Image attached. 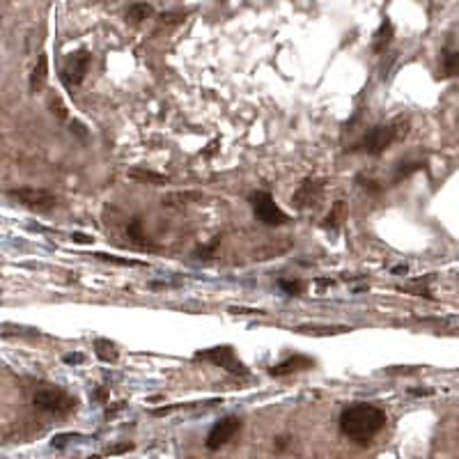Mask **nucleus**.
<instances>
[{"label": "nucleus", "instance_id": "nucleus-20", "mask_svg": "<svg viewBox=\"0 0 459 459\" xmlns=\"http://www.w3.org/2000/svg\"><path fill=\"white\" fill-rule=\"evenodd\" d=\"M278 287L285 294H290V297H297V294L303 292V285L299 280H278Z\"/></svg>", "mask_w": 459, "mask_h": 459}, {"label": "nucleus", "instance_id": "nucleus-9", "mask_svg": "<svg viewBox=\"0 0 459 459\" xmlns=\"http://www.w3.org/2000/svg\"><path fill=\"white\" fill-rule=\"evenodd\" d=\"M322 186H324V181H320V179H305V181H301V186L292 196V202L299 209L312 207L315 202L322 198Z\"/></svg>", "mask_w": 459, "mask_h": 459}, {"label": "nucleus", "instance_id": "nucleus-13", "mask_svg": "<svg viewBox=\"0 0 459 459\" xmlns=\"http://www.w3.org/2000/svg\"><path fill=\"white\" fill-rule=\"evenodd\" d=\"M441 69H443L445 78H457L459 76V51H445Z\"/></svg>", "mask_w": 459, "mask_h": 459}, {"label": "nucleus", "instance_id": "nucleus-23", "mask_svg": "<svg viewBox=\"0 0 459 459\" xmlns=\"http://www.w3.org/2000/svg\"><path fill=\"white\" fill-rule=\"evenodd\" d=\"M127 234H129V239H134V241H142L145 239V234H142V223L138 218H134L127 226Z\"/></svg>", "mask_w": 459, "mask_h": 459}, {"label": "nucleus", "instance_id": "nucleus-27", "mask_svg": "<svg viewBox=\"0 0 459 459\" xmlns=\"http://www.w3.org/2000/svg\"><path fill=\"white\" fill-rule=\"evenodd\" d=\"M71 239L78 241V243H95V239H92L90 234H83V232H74L71 234Z\"/></svg>", "mask_w": 459, "mask_h": 459}, {"label": "nucleus", "instance_id": "nucleus-11", "mask_svg": "<svg viewBox=\"0 0 459 459\" xmlns=\"http://www.w3.org/2000/svg\"><path fill=\"white\" fill-rule=\"evenodd\" d=\"M352 331L349 326H335V324H299L297 333H308V335H340Z\"/></svg>", "mask_w": 459, "mask_h": 459}, {"label": "nucleus", "instance_id": "nucleus-12", "mask_svg": "<svg viewBox=\"0 0 459 459\" xmlns=\"http://www.w3.org/2000/svg\"><path fill=\"white\" fill-rule=\"evenodd\" d=\"M154 14V7L147 5V3H136L127 9V21L129 23H142L145 19H149Z\"/></svg>", "mask_w": 459, "mask_h": 459}, {"label": "nucleus", "instance_id": "nucleus-4", "mask_svg": "<svg viewBox=\"0 0 459 459\" xmlns=\"http://www.w3.org/2000/svg\"><path fill=\"white\" fill-rule=\"evenodd\" d=\"M250 205H253V213H255V218H258L260 223H264V226H285V223L290 221V216L285 213L278 205H275V200L269 196V193H264V191H258V193H253L250 196Z\"/></svg>", "mask_w": 459, "mask_h": 459}, {"label": "nucleus", "instance_id": "nucleus-22", "mask_svg": "<svg viewBox=\"0 0 459 459\" xmlns=\"http://www.w3.org/2000/svg\"><path fill=\"white\" fill-rule=\"evenodd\" d=\"M95 258H99V260H106V262H110V264H122V267H138V264H140V262H136V260L115 258V255H106V253H97Z\"/></svg>", "mask_w": 459, "mask_h": 459}, {"label": "nucleus", "instance_id": "nucleus-15", "mask_svg": "<svg viewBox=\"0 0 459 459\" xmlns=\"http://www.w3.org/2000/svg\"><path fill=\"white\" fill-rule=\"evenodd\" d=\"M95 349H97V356L101 361H106V363H115L117 361V349H115V344L110 340H97Z\"/></svg>", "mask_w": 459, "mask_h": 459}, {"label": "nucleus", "instance_id": "nucleus-10", "mask_svg": "<svg viewBox=\"0 0 459 459\" xmlns=\"http://www.w3.org/2000/svg\"><path fill=\"white\" fill-rule=\"evenodd\" d=\"M315 363H312V359H308V356H301V354H292V356H287L283 363H278V365H273L271 367V374L273 376H285V374H292V372H301V370H305V367H312Z\"/></svg>", "mask_w": 459, "mask_h": 459}, {"label": "nucleus", "instance_id": "nucleus-24", "mask_svg": "<svg viewBox=\"0 0 459 459\" xmlns=\"http://www.w3.org/2000/svg\"><path fill=\"white\" fill-rule=\"evenodd\" d=\"M74 438H78V436L76 434H58V436H53L51 445H53V448H65V443L74 441Z\"/></svg>", "mask_w": 459, "mask_h": 459}, {"label": "nucleus", "instance_id": "nucleus-26", "mask_svg": "<svg viewBox=\"0 0 459 459\" xmlns=\"http://www.w3.org/2000/svg\"><path fill=\"white\" fill-rule=\"evenodd\" d=\"M230 312H232V315H258V312H262V310H258V308H243V305H232Z\"/></svg>", "mask_w": 459, "mask_h": 459}, {"label": "nucleus", "instance_id": "nucleus-30", "mask_svg": "<svg viewBox=\"0 0 459 459\" xmlns=\"http://www.w3.org/2000/svg\"><path fill=\"white\" fill-rule=\"evenodd\" d=\"M409 393L413 397H430V395H434V391H430V389H411Z\"/></svg>", "mask_w": 459, "mask_h": 459}, {"label": "nucleus", "instance_id": "nucleus-16", "mask_svg": "<svg viewBox=\"0 0 459 459\" xmlns=\"http://www.w3.org/2000/svg\"><path fill=\"white\" fill-rule=\"evenodd\" d=\"M44 80H46V56H42L37 60V67L33 71V76H30V90H39L44 85Z\"/></svg>", "mask_w": 459, "mask_h": 459}, {"label": "nucleus", "instance_id": "nucleus-29", "mask_svg": "<svg viewBox=\"0 0 459 459\" xmlns=\"http://www.w3.org/2000/svg\"><path fill=\"white\" fill-rule=\"evenodd\" d=\"M83 361H85V356H83V354L65 356V363H69V365H78V363H83Z\"/></svg>", "mask_w": 459, "mask_h": 459}, {"label": "nucleus", "instance_id": "nucleus-28", "mask_svg": "<svg viewBox=\"0 0 459 459\" xmlns=\"http://www.w3.org/2000/svg\"><path fill=\"white\" fill-rule=\"evenodd\" d=\"M287 443H290V438H287V436H278V438H275V441H273L275 450H278V453H283L285 448H287Z\"/></svg>", "mask_w": 459, "mask_h": 459}, {"label": "nucleus", "instance_id": "nucleus-21", "mask_svg": "<svg viewBox=\"0 0 459 459\" xmlns=\"http://www.w3.org/2000/svg\"><path fill=\"white\" fill-rule=\"evenodd\" d=\"M184 19H186V14H184V12H163L159 16V23H163V26H177V23L184 21Z\"/></svg>", "mask_w": 459, "mask_h": 459}, {"label": "nucleus", "instance_id": "nucleus-32", "mask_svg": "<svg viewBox=\"0 0 459 459\" xmlns=\"http://www.w3.org/2000/svg\"><path fill=\"white\" fill-rule=\"evenodd\" d=\"M90 459H99V457H90Z\"/></svg>", "mask_w": 459, "mask_h": 459}, {"label": "nucleus", "instance_id": "nucleus-7", "mask_svg": "<svg viewBox=\"0 0 459 459\" xmlns=\"http://www.w3.org/2000/svg\"><path fill=\"white\" fill-rule=\"evenodd\" d=\"M7 196L16 202H21V205H26V207H33V209H51L60 202V198L53 196V193H48L46 189H30V186L9 189Z\"/></svg>", "mask_w": 459, "mask_h": 459}, {"label": "nucleus", "instance_id": "nucleus-14", "mask_svg": "<svg viewBox=\"0 0 459 459\" xmlns=\"http://www.w3.org/2000/svg\"><path fill=\"white\" fill-rule=\"evenodd\" d=\"M391 37H393V26H391V21H384L381 28H379V33L374 35V51H376V53L386 51V46L391 44Z\"/></svg>", "mask_w": 459, "mask_h": 459}, {"label": "nucleus", "instance_id": "nucleus-19", "mask_svg": "<svg viewBox=\"0 0 459 459\" xmlns=\"http://www.w3.org/2000/svg\"><path fill=\"white\" fill-rule=\"evenodd\" d=\"M423 168V161H404L397 166V172H395V181H402L404 177H409L413 175L416 170H421Z\"/></svg>", "mask_w": 459, "mask_h": 459}, {"label": "nucleus", "instance_id": "nucleus-3", "mask_svg": "<svg viewBox=\"0 0 459 459\" xmlns=\"http://www.w3.org/2000/svg\"><path fill=\"white\" fill-rule=\"evenodd\" d=\"M404 131H406V125H402V122H393V125L374 127V129H370L363 136L359 149H363V152H367V154H374L376 157V154H381V152L389 149L397 138L406 136Z\"/></svg>", "mask_w": 459, "mask_h": 459}, {"label": "nucleus", "instance_id": "nucleus-31", "mask_svg": "<svg viewBox=\"0 0 459 459\" xmlns=\"http://www.w3.org/2000/svg\"><path fill=\"white\" fill-rule=\"evenodd\" d=\"M393 271H395V273H406V267H395Z\"/></svg>", "mask_w": 459, "mask_h": 459}, {"label": "nucleus", "instance_id": "nucleus-1", "mask_svg": "<svg viewBox=\"0 0 459 459\" xmlns=\"http://www.w3.org/2000/svg\"><path fill=\"white\" fill-rule=\"evenodd\" d=\"M386 421H389L386 411L379 409L376 404L354 402V404H347L340 411L338 425H340V432L349 438V441L359 443V445H367V443H372L374 436L386 427Z\"/></svg>", "mask_w": 459, "mask_h": 459}, {"label": "nucleus", "instance_id": "nucleus-6", "mask_svg": "<svg viewBox=\"0 0 459 459\" xmlns=\"http://www.w3.org/2000/svg\"><path fill=\"white\" fill-rule=\"evenodd\" d=\"M239 432H241V418L239 416H226V418H221V421L213 423V427L207 434L205 445L209 448V450H221V448L228 445Z\"/></svg>", "mask_w": 459, "mask_h": 459}, {"label": "nucleus", "instance_id": "nucleus-2", "mask_svg": "<svg viewBox=\"0 0 459 459\" xmlns=\"http://www.w3.org/2000/svg\"><path fill=\"white\" fill-rule=\"evenodd\" d=\"M33 404L46 413H69L78 406V400L74 395H69L65 389H60V386L44 384L35 391Z\"/></svg>", "mask_w": 459, "mask_h": 459}, {"label": "nucleus", "instance_id": "nucleus-25", "mask_svg": "<svg viewBox=\"0 0 459 459\" xmlns=\"http://www.w3.org/2000/svg\"><path fill=\"white\" fill-rule=\"evenodd\" d=\"M129 450H134V443H120L115 448H108V455H122V453H129Z\"/></svg>", "mask_w": 459, "mask_h": 459}, {"label": "nucleus", "instance_id": "nucleus-18", "mask_svg": "<svg viewBox=\"0 0 459 459\" xmlns=\"http://www.w3.org/2000/svg\"><path fill=\"white\" fill-rule=\"evenodd\" d=\"M131 179H138V181H149V184H166L168 177L166 175H157V172H145V170H131L129 172Z\"/></svg>", "mask_w": 459, "mask_h": 459}, {"label": "nucleus", "instance_id": "nucleus-8", "mask_svg": "<svg viewBox=\"0 0 459 459\" xmlns=\"http://www.w3.org/2000/svg\"><path fill=\"white\" fill-rule=\"evenodd\" d=\"M88 67H90V53L88 51H78L74 53L65 65V71H63V80L67 88H76L83 83V78L88 74Z\"/></svg>", "mask_w": 459, "mask_h": 459}, {"label": "nucleus", "instance_id": "nucleus-5", "mask_svg": "<svg viewBox=\"0 0 459 459\" xmlns=\"http://www.w3.org/2000/svg\"><path fill=\"white\" fill-rule=\"evenodd\" d=\"M196 359H200V361H209V363H213V365L223 367V370H226V372L237 374V376H248V374H250V372H248V367L239 361V356L234 354V349H232V347H228V344H223V347H211V349L198 352Z\"/></svg>", "mask_w": 459, "mask_h": 459}, {"label": "nucleus", "instance_id": "nucleus-17", "mask_svg": "<svg viewBox=\"0 0 459 459\" xmlns=\"http://www.w3.org/2000/svg\"><path fill=\"white\" fill-rule=\"evenodd\" d=\"M200 198V193H172V196H166L161 200V205L163 207H179L181 202L186 205L189 200H198Z\"/></svg>", "mask_w": 459, "mask_h": 459}]
</instances>
